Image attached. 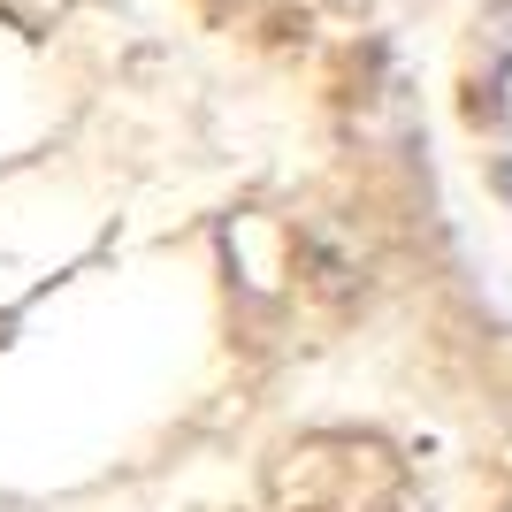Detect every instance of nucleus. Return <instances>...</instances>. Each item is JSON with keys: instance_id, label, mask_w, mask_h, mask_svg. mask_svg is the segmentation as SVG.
Here are the masks:
<instances>
[{"instance_id": "f257e3e1", "label": "nucleus", "mask_w": 512, "mask_h": 512, "mask_svg": "<svg viewBox=\"0 0 512 512\" xmlns=\"http://www.w3.org/2000/svg\"><path fill=\"white\" fill-rule=\"evenodd\" d=\"M497 192H505V199H512V161H505V169H497Z\"/></svg>"}]
</instances>
